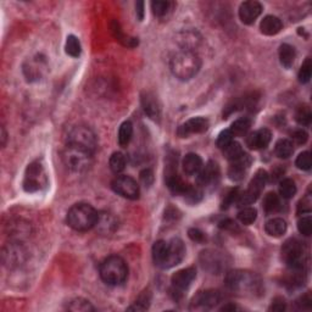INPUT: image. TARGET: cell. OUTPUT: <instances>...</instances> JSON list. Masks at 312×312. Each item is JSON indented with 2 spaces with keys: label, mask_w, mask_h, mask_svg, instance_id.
Listing matches in <instances>:
<instances>
[{
  "label": "cell",
  "mask_w": 312,
  "mask_h": 312,
  "mask_svg": "<svg viewBox=\"0 0 312 312\" xmlns=\"http://www.w3.org/2000/svg\"><path fill=\"white\" fill-rule=\"evenodd\" d=\"M262 13V5L259 2H245L239 8V19L245 25H251Z\"/></svg>",
  "instance_id": "ac0fdd59"
},
{
  "label": "cell",
  "mask_w": 312,
  "mask_h": 312,
  "mask_svg": "<svg viewBox=\"0 0 312 312\" xmlns=\"http://www.w3.org/2000/svg\"><path fill=\"white\" fill-rule=\"evenodd\" d=\"M172 3L171 2H152L151 3V9L152 13L155 16L158 17H164L170 13L171 9H172Z\"/></svg>",
  "instance_id": "7bdbcfd3"
},
{
  "label": "cell",
  "mask_w": 312,
  "mask_h": 312,
  "mask_svg": "<svg viewBox=\"0 0 312 312\" xmlns=\"http://www.w3.org/2000/svg\"><path fill=\"white\" fill-rule=\"evenodd\" d=\"M312 74V64H311V59L307 58L305 60L304 62H302L301 67H300L299 71V81L300 83H302V85H305V83H307L308 81H310Z\"/></svg>",
  "instance_id": "ee69618b"
},
{
  "label": "cell",
  "mask_w": 312,
  "mask_h": 312,
  "mask_svg": "<svg viewBox=\"0 0 312 312\" xmlns=\"http://www.w3.org/2000/svg\"><path fill=\"white\" fill-rule=\"evenodd\" d=\"M64 163L73 172H85L91 167L93 154L85 149L67 145L64 151Z\"/></svg>",
  "instance_id": "5b68a950"
},
{
  "label": "cell",
  "mask_w": 312,
  "mask_h": 312,
  "mask_svg": "<svg viewBox=\"0 0 312 312\" xmlns=\"http://www.w3.org/2000/svg\"><path fill=\"white\" fill-rule=\"evenodd\" d=\"M95 227H97L98 232H100L101 234H111L117 229V221L111 214L100 212L98 216Z\"/></svg>",
  "instance_id": "cb8c5ba5"
},
{
  "label": "cell",
  "mask_w": 312,
  "mask_h": 312,
  "mask_svg": "<svg viewBox=\"0 0 312 312\" xmlns=\"http://www.w3.org/2000/svg\"><path fill=\"white\" fill-rule=\"evenodd\" d=\"M280 193L283 199H292L296 193L295 182L290 178L283 179L280 184Z\"/></svg>",
  "instance_id": "74e56055"
},
{
  "label": "cell",
  "mask_w": 312,
  "mask_h": 312,
  "mask_svg": "<svg viewBox=\"0 0 312 312\" xmlns=\"http://www.w3.org/2000/svg\"><path fill=\"white\" fill-rule=\"evenodd\" d=\"M126 158L124 154H121V152H115V154L111 155L110 158V169L112 171L113 173H120L122 172L126 169Z\"/></svg>",
  "instance_id": "f35d334b"
},
{
  "label": "cell",
  "mask_w": 312,
  "mask_h": 312,
  "mask_svg": "<svg viewBox=\"0 0 312 312\" xmlns=\"http://www.w3.org/2000/svg\"><path fill=\"white\" fill-rule=\"evenodd\" d=\"M200 261L204 268H206L214 275H218L226 267V260L223 255L215 250L203 251L200 255Z\"/></svg>",
  "instance_id": "5bb4252c"
},
{
  "label": "cell",
  "mask_w": 312,
  "mask_h": 312,
  "mask_svg": "<svg viewBox=\"0 0 312 312\" xmlns=\"http://www.w3.org/2000/svg\"><path fill=\"white\" fill-rule=\"evenodd\" d=\"M128 275V267L122 257H107L100 265V277L109 286H120L126 281Z\"/></svg>",
  "instance_id": "277c9868"
},
{
  "label": "cell",
  "mask_w": 312,
  "mask_h": 312,
  "mask_svg": "<svg viewBox=\"0 0 312 312\" xmlns=\"http://www.w3.org/2000/svg\"><path fill=\"white\" fill-rule=\"evenodd\" d=\"M282 28H283V23L277 16L268 15L261 21L260 29L265 35H276L281 32Z\"/></svg>",
  "instance_id": "d4e9b609"
},
{
  "label": "cell",
  "mask_w": 312,
  "mask_h": 312,
  "mask_svg": "<svg viewBox=\"0 0 312 312\" xmlns=\"http://www.w3.org/2000/svg\"><path fill=\"white\" fill-rule=\"evenodd\" d=\"M184 198L188 200L190 204H197L200 202L203 198V193L198 187H189V189L184 193Z\"/></svg>",
  "instance_id": "c3c4849f"
},
{
  "label": "cell",
  "mask_w": 312,
  "mask_h": 312,
  "mask_svg": "<svg viewBox=\"0 0 312 312\" xmlns=\"http://www.w3.org/2000/svg\"><path fill=\"white\" fill-rule=\"evenodd\" d=\"M140 181H142L146 187L151 185L152 182H154V173H152V171L150 169L142 171V172H140Z\"/></svg>",
  "instance_id": "db71d44e"
},
{
  "label": "cell",
  "mask_w": 312,
  "mask_h": 312,
  "mask_svg": "<svg viewBox=\"0 0 312 312\" xmlns=\"http://www.w3.org/2000/svg\"><path fill=\"white\" fill-rule=\"evenodd\" d=\"M251 127V121L247 117H242V119L234 121L232 126H230L229 131L233 134V137H243L248 133V131Z\"/></svg>",
  "instance_id": "1f68e13d"
},
{
  "label": "cell",
  "mask_w": 312,
  "mask_h": 312,
  "mask_svg": "<svg viewBox=\"0 0 312 312\" xmlns=\"http://www.w3.org/2000/svg\"><path fill=\"white\" fill-rule=\"evenodd\" d=\"M237 195H238V189H234V190H230L229 194L227 195L226 199L223 200V205H222V209H227L228 206L232 205V203L236 200Z\"/></svg>",
  "instance_id": "680465c9"
},
{
  "label": "cell",
  "mask_w": 312,
  "mask_h": 312,
  "mask_svg": "<svg viewBox=\"0 0 312 312\" xmlns=\"http://www.w3.org/2000/svg\"><path fill=\"white\" fill-rule=\"evenodd\" d=\"M295 58H296V53L294 47L290 46V44H282L280 48L281 64L287 68L292 67L294 61H295Z\"/></svg>",
  "instance_id": "4dcf8cb0"
},
{
  "label": "cell",
  "mask_w": 312,
  "mask_h": 312,
  "mask_svg": "<svg viewBox=\"0 0 312 312\" xmlns=\"http://www.w3.org/2000/svg\"><path fill=\"white\" fill-rule=\"evenodd\" d=\"M265 230L268 236L278 238L287 232V222L283 218H272L266 222Z\"/></svg>",
  "instance_id": "4316f807"
},
{
  "label": "cell",
  "mask_w": 312,
  "mask_h": 312,
  "mask_svg": "<svg viewBox=\"0 0 312 312\" xmlns=\"http://www.w3.org/2000/svg\"><path fill=\"white\" fill-rule=\"evenodd\" d=\"M271 131L267 130V128H261V130H257L249 134V137L247 138V145L253 150L265 149L271 142Z\"/></svg>",
  "instance_id": "d6986e66"
},
{
  "label": "cell",
  "mask_w": 312,
  "mask_h": 312,
  "mask_svg": "<svg viewBox=\"0 0 312 312\" xmlns=\"http://www.w3.org/2000/svg\"><path fill=\"white\" fill-rule=\"evenodd\" d=\"M182 166L187 175H198L200 170L203 169V160L199 155L190 152V154H187L185 158L183 159Z\"/></svg>",
  "instance_id": "484cf974"
},
{
  "label": "cell",
  "mask_w": 312,
  "mask_h": 312,
  "mask_svg": "<svg viewBox=\"0 0 312 312\" xmlns=\"http://www.w3.org/2000/svg\"><path fill=\"white\" fill-rule=\"evenodd\" d=\"M237 306L236 305H232V304H228V305H224L223 307L221 308V311H234V310H237Z\"/></svg>",
  "instance_id": "94428289"
},
{
  "label": "cell",
  "mask_w": 312,
  "mask_h": 312,
  "mask_svg": "<svg viewBox=\"0 0 312 312\" xmlns=\"http://www.w3.org/2000/svg\"><path fill=\"white\" fill-rule=\"evenodd\" d=\"M150 304V294L144 293L138 298V300L133 305L128 307L130 311H144L149 307Z\"/></svg>",
  "instance_id": "f6af8a7d"
},
{
  "label": "cell",
  "mask_w": 312,
  "mask_h": 312,
  "mask_svg": "<svg viewBox=\"0 0 312 312\" xmlns=\"http://www.w3.org/2000/svg\"><path fill=\"white\" fill-rule=\"evenodd\" d=\"M66 53L68 55L72 56V58H78L81 55V52H82V47H81V42L80 39L74 35H68L67 41H66V46H65Z\"/></svg>",
  "instance_id": "8d00e7d4"
},
{
  "label": "cell",
  "mask_w": 312,
  "mask_h": 312,
  "mask_svg": "<svg viewBox=\"0 0 312 312\" xmlns=\"http://www.w3.org/2000/svg\"><path fill=\"white\" fill-rule=\"evenodd\" d=\"M67 308L70 311H78V312L94 311V307H93L91 302H89L88 300H85L82 298L72 300V301L70 302V305L67 306Z\"/></svg>",
  "instance_id": "ab89813d"
},
{
  "label": "cell",
  "mask_w": 312,
  "mask_h": 312,
  "mask_svg": "<svg viewBox=\"0 0 312 312\" xmlns=\"http://www.w3.org/2000/svg\"><path fill=\"white\" fill-rule=\"evenodd\" d=\"M44 66H46L44 60L34 59V60H32L31 62H28L27 66H25L23 71H25L26 77H28L31 81L39 80V77L42 76V71H43Z\"/></svg>",
  "instance_id": "f546056e"
},
{
  "label": "cell",
  "mask_w": 312,
  "mask_h": 312,
  "mask_svg": "<svg viewBox=\"0 0 312 312\" xmlns=\"http://www.w3.org/2000/svg\"><path fill=\"white\" fill-rule=\"evenodd\" d=\"M221 301V293L217 290H205L198 293L191 300V310H210Z\"/></svg>",
  "instance_id": "7c38bea8"
},
{
  "label": "cell",
  "mask_w": 312,
  "mask_h": 312,
  "mask_svg": "<svg viewBox=\"0 0 312 312\" xmlns=\"http://www.w3.org/2000/svg\"><path fill=\"white\" fill-rule=\"evenodd\" d=\"M177 42L181 46L182 50H189V52H195L198 47L202 43V37L198 32L185 31L179 33Z\"/></svg>",
  "instance_id": "7402d4cb"
},
{
  "label": "cell",
  "mask_w": 312,
  "mask_h": 312,
  "mask_svg": "<svg viewBox=\"0 0 312 312\" xmlns=\"http://www.w3.org/2000/svg\"><path fill=\"white\" fill-rule=\"evenodd\" d=\"M290 137H292V140L295 144H299V145H302L307 142L308 139V134L307 132L302 128H298V130H294L292 133H290Z\"/></svg>",
  "instance_id": "f907efd6"
},
{
  "label": "cell",
  "mask_w": 312,
  "mask_h": 312,
  "mask_svg": "<svg viewBox=\"0 0 312 312\" xmlns=\"http://www.w3.org/2000/svg\"><path fill=\"white\" fill-rule=\"evenodd\" d=\"M312 208V200H311V195L306 194L301 200H300L299 205H298V212L299 214H308L311 211Z\"/></svg>",
  "instance_id": "816d5d0a"
},
{
  "label": "cell",
  "mask_w": 312,
  "mask_h": 312,
  "mask_svg": "<svg viewBox=\"0 0 312 312\" xmlns=\"http://www.w3.org/2000/svg\"><path fill=\"white\" fill-rule=\"evenodd\" d=\"M296 167L302 171H310L311 170V154L310 151H304L298 156L295 161Z\"/></svg>",
  "instance_id": "bcb514c9"
},
{
  "label": "cell",
  "mask_w": 312,
  "mask_h": 312,
  "mask_svg": "<svg viewBox=\"0 0 312 312\" xmlns=\"http://www.w3.org/2000/svg\"><path fill=\"white\" fill-rule=\"evenodd\" d=\"M295 121L301 126H310L312 122L311 109L307 105H301L295 111Z\"/></svg>",
  "instance_id": "d590c367"
},
{
  "label": "cell",
  "mask_w": 312,
  "mask_h": 312,
  "mask_svg": "<svg viewBox=\"0 0 312 312\" xmlns=\"http://www.w3.org/2000/svg\"><path fill=\"white\" fill-rule=\"evenodd\" d=\"M257 218V211L256 209L254 208H243V210H241L238 214V220L242 222L243 224H247V226H249V224L254 223L255 221H256Z\"/></svg>",
  "instance_id": "60d3db41"
},
{
  "label": "cell",
  "mask_w": 312,
  "mask_h": 312,
  "mask_svg": "<svg viewBox=\"0 0 312 312\" xmlns=\"http://www.w3.org/2000/svg\"><path fill=\"white\" fill-rule=\"evenodd\" d=\"M304 248L298 239H288L282 247V259L289 267H304Z\"/></svg>",
  "instance_id": "9c48e42d"
},
{
  "label": "cell",
  "mask_w": 312,
  "mask_h": 312,
  "mask_svg": "<svg viewBox=\"0 0 312 312\" xmlns=\"http://www.w3.org/2000/svg\"><path fill=\"white\" fill-rule=\"evenodd\" d=\"M226 286L230 292L239 296L256 298L263 294V282L256 273L236 269L226 276Z\"/></svg>",
  "instance_id": "6da1fadb"
},
{
  "label": "cell",
  "mask_w": 312,
  "mask_h": 312,
  "mask_svg": "<svg viewBox=\"0 0 312 312\" xmlns=\"http://www.w3.org/2000/svg\"><path fill=\"white\" fill-rule=\"evenodd\" d=\"M267 181H268V175H267L266 171H257V172L255 173L254 178L251 179L247 190L238 197L239 208H247L248 205H251V204L256 202L261 193H262Z\"/></svg>",
  "instance_id": "52a82bcc"
},
{
  "label": "cell",
  "mask_w": 312,
  "mask_h": 312,
  "mask_svg": "<svg viewBox=\"0 0 312 312\" xmlns=\"http://www.w3.org/2000/svg\"><path fill=\"white\" fill-rule=\"evenodd\" d=\"M47 176L43 166L39 163H32L26 170L23 189L27 193H35L47 185Z\"/></svg>",
  "instance_id": "ba28073f"
},
{
  "label": "cell",
  "mask_w": 312,
  "mask_h": 312,
  "mask_svg": "<svg viewBox=\"0 0 312 312\" xmlns=\"http://www.w3.org/2000/svg\"><path fill=\"white\" fill-rule=\"evenodd\" d=\"M166 184L170 190L176 195H184L185 191H187L189 187H190V184H188V183L183 181L177 173L176 175L166 177Z\"/></svg>",
  "instance_id": "83f0119b"
},
{
  "label": "cell",
  "mask_w": 312,
  "mask_h": 312,
  "mask_svg": "<svg viewBox=\"0 0 312 312\" xmlns=\"http://www.w3.org/2000/svg\"><path fill=\"white\" fill-rule=\"evenodd\" d=\"M195 277H197V271L194 267H188V268L179 269L178 272H176L171 278V283H172L175 292L182 293L190 287Z\"/></svg>",
  "instance_id": "2e32d148"
},
{
  "label": "cell",
  "mask_w": 312,
  "mask_h": 312,
  "mask_svg": "<svg viewBox=\"0 0 312 312\" xmlns=\"http://www.w3.org/2000/svg\"><path fill=\"white\" fill-rule=\"evenodd\" d=\"M223 154L228 160L233 161V160H236V159H238L239 156H242L243 154H244V150H243L241 144L237 142H232L229 145H227L226 148L223 149Z\"/></svg>",
  "instance_id": "b9f144b4"
},
{
  "label": "cell",
  "mask_w": 312,
  "mask_h": 312,
  "mask_svg": "<svg viewBox=\"0 0 312 312\" xmlns=\"http://www.w3.org/2000/svg\"><path fill=\"white\" fill-rule=\"evenodd\" d=\"M209 120L205 117H193L187 122L179 126L177 134L181 138H187L190 134L204 133L209 130Z\"/></svg>",
  "instance_id": "9a60e30c"
},
{
  "label": "cell",
  "mask_w": 312,
  "mask_h": 312,
  "mask_svg": "<svg viewBox=\"0 0 312 312\" xmlns=\"http://www.w3.org/2000/svg\"><path fill=\"white\" fill-rule=\"evenodd\" d=\"M136 13L138 20L142 21L144 19V3L143 2H138L136 4Z\"/></svg>",
  "instance_id": "91938a15"
},
{
  "label": "cell",
  "mask_w": 312,
  "mask_h": 312,
  "mask_svg": "<svg viewBox=\"0 0 312 312\" xmlns=\"http://www.w3.org/2000/svg\"><path fill=\"white\" fill-rule=\"evenodd\" d=\"M220 228L222 229H226V230H230V232H234V230H239L238 226H237V223L232 220H224L220 222Z\"/></svg>",
  "instance_id": "6f0895ef"
},
{
  "label": "cell",
  "mask_w": 312,
  "mask_h": 312,
  "mask_svg": "<svg viewBox=\"0 0 312 312\" xmlns=\"http://www.w3.org/2000/svg\"><path fill=\"white\" fill-rule=\"evenodd\" d=\"M262 206L266 214H275V212H278L282 209L280 197L276 193H273V191H269V193H267L265 198H263Z\"/></svg>",
  "instance_id": "f1b7e54d"
},
{
  "label": "cell",
  "mask_w": 312,
  "mask_h": 312,
  "mask_svg": "<svg viewBox=\"0 0 312 312\" xmlns=\"http://www.w3.org/2000/svg\"><path fill=\"white\" fill-rule=\"evenodd\" d=\"M185 256V247L179 238H172L170 242H167V250L163 265L160 268L167 269L171 267H175L178 263L182 262V260Z\"/></svg>",
  "instance_id": "30bf717a"
},
{
  "label": "cell",
  "mask_w": 312,
  "mask_h": 312,
  "mask_svg": "<svg viewBox=\"0 0 312 312\" xmlns=\"http://www.w3.org/2000/svg\"><path fill=\"white\" fill-rule=\"evenodd\" d=\"M311 296L310 294H305L304 296H301L298 301H296V304H298L299 308H301V310H310L311 308Z\"/></svg>",
  "instance_id": "11a10c76"
},
{
  "label": "cell",
  "mask_w": 312,
  "mask_h": 312,
  "mask_svg": "<svg viewBox=\"0 0 312 312\" xmlns=\"http://www.w3.org/2000/svg\"><path fill=\"white\" fill-rule=\"evenodd\" d=\"M97 137L91 128L86 126H77L73 127L67 134V145L77 146V148L85 149L94 154L97 149Z\"/></svg>",
  "instance_id": "8992f818"
},
{
  "label": "cell",
  "mask_w": 312,
  "mask_h": 312,
  "mask_svg": "<svg viewBox=\"0 0 312 312\" xmlns=\"http://www.w3.org/2000/svg\"><path fill=\"white\" fill-rule=\"evenodd\" d=\"M284 286L289 289L301 287L305 282V269L304 267H289V272L284 277Z\"/></svg>",
  "instance_id": "603a6c76"
},
{
  "label": "cell",
  "mask_w": 312,
  "mask_h": 312,
  "mask_svg": "<svg viewBox=\"0 0 312 312\" xmlns=\"http://www.w3.org/2000/svg\"><path fill=\"white\" fill-rule=\"evenodd\" d=\"M218 179H220V167L214 161H209L198 173L197 182L199 187H211L217 184Z\"/></svg>",
  "instance_id": "e0dca14e"
},
{
  "label": "cell",
  "mask_w": 312,
  "mask_h": 312,
  "mask_svg": "<svg viewBox=\"0 0 312 312\" xmlns=\"http://www.w3.org/2000/svg\"><path fill=\"white\" fill-rule=\"evenodd\" d=\"M269 310H271V311H280V312L286 310V301H284V299L276 298L275 300H273Z\"/></svg>",
  "instance_id": "9f6ffc18"
},
{
  "label": "cell",
  "mask_w": 312,
  "mask_h": 312,
  "mask_svg": "<svg viewBox=\"0 0 312 312\" xmlns=\"http://www.w3.org/2000/svg\"><path fill=\"white\" fill-rule=\"evenodd\" d=\"M276 155L280 159H288L293 155L294 145L289 139H281L276 143L275 146Z\"/></svg>",
  "instance_id": "d6a6232c"
},
{
  "label": "cell",
  "mask_w": 312,
  "mask_h": 312,
  "mask_svg": "<svg viewBox=\"0 0 312 312\" xmlns=\"http://www.w3.org/2000/svg\"><path fill=\"white\" fill-rule=\"evenodd\" d=\"M99 212L88 204H76L68 210L67 224L78 232H86L95 227Z\"/></svg>",
  "instance_id": "3957f363"
},
{
  "label": "cell",
  "mask_w": 312,
  "mask_h": 312,
  "mask_svg": "<svg viewBox=\"0 0 312 312\" xmlns=\"http://www.w3.org/2000/svg\"><path fill=\"white\" fill-rule=\"evenodd\" d=\"M142 106L144 109V112H145L150 119L154 120V121H158V120L160 119V105H159L158 99H156L154 94H151V93L149 92L144 93L142 95Z\"/></svg>",
  "instance_id": "44dd1931"
},
{
  "label": "cell",
  "mask_w": 312,
  "mask_h": 312,
  "mask_svg": "<svg viewBox=\"0 0 312 312\" xmlns=\"http://www.w3.org/2000/svg\"><path fill=\"white\" fill-rule=\"evenodd\" d=\"M251 163H253V160H251L250 155L245 154V152L242 156H239L238 159H236V160L230 161L229 170H228L229 178L234 182H239L244 179L249 169H250Z\"/></svg>",
  "instance_id": "4fadbf2b"
},
{
  "label": "cell",
  "mask_w": 312,
  "mask_h": 312,
  "mask_svg": "<svg viewBox=\"0 0 312 312\" xmlns=\"http://www.w3.org/2000/svg\"><path fill=\"white\" fill-rule=\"evenodd\" d=\"M188 236L191 241L197 243H203L206 241L205 234H204L200 229H198V228H190V229L188 230Z\"/></svg>",
  "instance_id": "f5cc1de1"
},
{
  "label": "cell",
  "mask_w": 312,
  "mask_h": 312,
  "mask_svg": "<svg viewBox=\"0 0 312 312\" xmlns=\"http://www.w3.org/2000/svg\"><path fill=\"white\" fill-rule=\"evenodd\" d=\"M298 229L302 236L308 237L312 233V218L311 216H305V217L300 218L298 222Z\"/></svg>",
  "instance_id": "7dc6e473"
},
{
  "label": "cell",
  "mask_w": 312,
  "mask_h": 312,
  "mask_svg": "<svg viewBox=\"0 0 312 312\" xmlns=\"http://www.w3.org/2000/svg\"><path fill=\"white\" fill-rule=\"evenodd\" d=\"M232 142H233V134L230 133L229 130H224L220 133V136H218L217 142H216V144H217L218 148L223 150L227 145H229V144Z\"/></svg>",
  "instance_id": "681fc988"
},
{
  "label": "cell",
  "mask_w": 312,
  "mask_h": 312,
  "mask_svg": "<svg viewBox=\"0 0 312 312\" xmlns=\"http://www.w3.org/2000/svg\"><path fill=\"white\" fill-rule=\"evenodd\" d=\"M112 189L121 197L127 199L136 200L139 197V185L132 177L120 176L112 182Z\"/></svg>",
  "instance_id": "8fae6325"
},
{
  "label": "cell",
  "mask_w": 312,
  "mask_h": 312,
  "mask_svg": "<svg viewBox=\"0 0 312 312\" xmlns=\"http://www.w3.org/2000/svg\"><path fill=\"white\" fill-rule=\"evenodd\" d=\"M133 136V126L130 121H126L119 130V143L121 146H127Z\"/></svg>",
  "instance_id": "e575fe53"
},
{
  "label": "cell",
  "mask_w": 312,
  "mask_h": 312,
  "mask_svg": "<svg viewBox=\"0 0 312 312\" xmlns=\"http://www.w3.org/2000/svg\"><path fill=\"white\" fill-rule=\"evenodd\" d=\"M167 250V242L165 241H158L152 247V260H154L155 265L160 267L163 265L165 255H166Z\"/></svg>",
  "instance_id": "836d02e7"
},
{
  "label": "cell",
  "mask_w": 312,
  "mask_h": 312,
  "mask_svg": "<svg viewBox=\"0 0 312 312\" xmlns=\"http://www.w3.org/2000/svg\"><path fill=\"white\" fill-rule=\"evenodd\" d=\"M3 261L9 267L19 266L25 261V250L16 244H10L3 250Z\"/></svg>",
  "instance_id": "ffe728a7"
},
{
  "label": "cell",
  "mask_w": 312,
  "mask_h": 312,
  "mask_svg": "<svg viewBox=\"0 0 312 312\" xmlns=\"http://www.w3.org/2000/svg\"><path fill=\"white\" fill-rule=\"evenodd\" d=\"M202 66V60L195 52L179 50L173 54L170 60V67L173 76L181 81H188L198 73Z\"/></svg>",
  "instance_id": "7a4b0ae2"
}]
</instances>
